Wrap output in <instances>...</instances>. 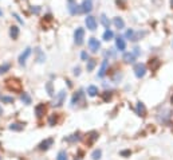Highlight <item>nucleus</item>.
Returning <instances> with one entry per match:
<instances>
[{"label": "nucleus", "mask_w": 173, "mask_h": 160, "mask_svg": "<svg viewBox=\"0 0 173 160\" xmlns=\"http://www.w3.org/2000/svg\"><path fill=\"white\" fill-rule=\"evenodd\" d=\"M1 15H3V12H1V9H0V16H1Z\"/></svg>", "instance_id": "nucleus-42"}, {"label": "nucleus", "mask_w": 173, "mask_h": 160, "mask_svg": "<svg viewBox=\"0 0 173 160\" xmlns=\"http://www.w3.org/2000/svg\"><path fill=\"white\" fill-rule=\"evenodd\" d=\"M121 155H123V156H126V155H130V151H123V152H121Z\"/></svg>", "instance_id": "nucleus-40"}, {"label": "nucleus", "mask_w": 173, "mask_h": 160, "mask_svg": "<svg viewBox=\"0 0 173 160\" xmlns=\"http://www.w3.org/2000/svg\"><path fill=\"white\" fill-rule=\"evenodd\" d=\"M82 12H90L91 9H93V3H91V0H83V3H82Z\"/></svg>", "instance_id": "nucleus-10"}, {"label": "nucleus", "mask_w": 173, "mask_h": 160, "mask_svg": "<svg viewBox=\"0 0 173 160\" xmlns=\"http://www.w3.org/2000/svg\"><path fill=\"white\" fill-rule=\"evenodd\" d=\"M46 89H47V92H48V94H50V96H54L53 84H51V82H47V85H46Z\"/></svg>", "instance_id": "nucleus-29"}, {"label": "nucleus", "mask_w": 173, "mask_h": 160, "mask_svg": "<svg viewBox=\"0 0 173 160\" xmlns=\"http://www.w3.org/2000/svg\"><path fill=\"white\" fill-rule=\"evenodd\" d=\"M32 12L34 14H39V12H40V8H39V7H35V8H34L32 7Z\"/></svg>", "instance_id": "nucleus-39"}, {"label": "nucleus", "mask_w": 173, "mask_h": 160, "mask_svg": "<svg viewBox=\"0 0 173 160\" xmlns=\"http://www.w3.org/2000/svg\"><path fill=\"white\" fill-rule=\"evenodd\" d=\"M81 58L83 59V61H87V58H89V55H87V52H85L83 51L82 54H81Z\"/></svg>", "instance_id": "nucleus-35"}, {"label": "nucleus", "mask_w": 173, "mask_h": 160, "mask_svg": "<svg viewBox=\"0 0 173 160\" xmlns=\"http://www.w3.org/2000/svg\"><path fill=\"white\" fill-rule=\"evenodd\" d=\"M9 36L12 39H18L19 36V28L16 26H11L9 27Z\"/></svg>", "instance_id": "nucleus-13"}, {"label": "nucleus", "mask_w": 173, "mask_h": 160, "mask_svg": "<svg viewBox=\"0 0 173 160\" xmlns=\"http://www.w3.org/2000/svg\"><path fill=\"white\" fill-rule=\"evenodd\" d=\"M70 1H73V0H70Z\"/></svg>", "instance_id": "nucleus-44"}, {"label": "nucleus", "mask_w": 173, "mask_h": 160, "mask_svg": "<svg viewBox=\"0 0 173 160\" xmlns=\"http://www.w3.org/2000/svg\"><path fill=\"white\" fill-rule=\"evenodd\" d=\"M7 70H9V63H6V65H3V66H0V74L6 73Z\"/></svg>", "instance_id": "nucleus-31"}, {"label": "nucleus", "mask_w": 173, "mask_h": 160, "mask_svg": "<svg viewBox=\"0 0 173 160\" xmlns=\"http://www.w3.org/2000/svg\"><path fill=\"white\" fill-rule=\"evenodd\" d=\"M101 156H102V151H101V149H95V151L91 153V159L93 160H99Z\"/></svg>", "instance_id": "nucleus-20"}, {"label": "nucleus", "mask_w": 173, "mask_h": 160, "mask_svg": "<svg viewBox=\"0 0 173 160\" xmlns=\"http://www.w3.org/2000/svg\"><path fill=\"white\" fill-rule=\"evenodd\" d=\"M22 101H23L24 104H27V105L31 104V98H30V96H28L27 93H23V94H22Z\"/></svg>", "instance_id": "nucleus-27"}, {"label": "nucleus", "mask_w": 173, "mask_h": 160, "mask_svg": "<svg viewBox=\"0 0 173 160\" xmlns=\"http://www.w3.org/2000/svg\"><path fill=\"white\" fill-rule=\"evenodd\" d=\"M85 23H86V27H87L90 31H94V30L97 28V20H95L94 16H87L85 19Z\"/></svg>", "instance_id": "nucleus-5"}, {"label": "nucleus", "mask_w": 173, "mask_h": 160, "mask_svg": "<svg viewBox=\"0 0 173 160\" xmlns=\"http://www.w3.org/2000/svg\"><path fill=\"white\" fill-rule=\"evenodd\" d=\"M95 65H97V62H95V59H89L87 61V71H93L94 67H95Z\"/></svg>", "instance_id": "nucleus-22"}, {"label": "nucleus", "mask_w": 173, "mask_h": 160, "mask_svg": "<svg viewBox=\"0 0 173 160\" xmlns=\"http://www.w3.org/2000/svg\"><path fill=\"white\" fill-rule=\"evenodd\" d=\"M87 93L90 97H95L98 94V87L97 86H94V85H91V86L87 87Z\"/></svg>", "instance_id": "nucleus-17"}, {"label": "nucleus", "mask_w": 173, "mask_h": 160, "mask_svg": "<svg viewBox=\"0 0 173 160\" xmlns=\"http://www.w3.org/2000/svg\"><path fill=\"white\" fill-rule=\"evenodd\" d=\"M74 74H75V76H79L81 74V67L79 66H76L75 69H74Z\"/></svg>", "instance_id": "nucleus-34"}, {"label": "nucleus", "mask_w": 173, "mask_h": 160, "mask_svg": "<svg viewBox=\"0 0 173 160\" xmlns=\"http://www.w3.org/2000/svg\"><path fill=\"white\" fill-rule=\"evenodd\" d=\"M83 39H85V30L82 27H78L75 30V32H74V41H75V43L78 46H81L83 43Z\"/></svg>", "instance_id": "nucleus-2"}, {"label": "nucleus", "mask_w": 173, "mask_h": 160, "mask_svg": "<svg viewBox=\"0 0 173 160\" xmlns=\"http://www.w3.org/2000/svg\"><path fill=\"white\" fill-rule=\"evenodd\" d=\"M170 4H172V7H173V0H170Z\"/></svg>", "instance_id": "nucleus-41"}, {"label": "nucleus", "mask_w": 173, "mask_h": 160, "mask_svg": "<svg viewBox=\"0 0 173 160\" xmlns=\"http://www.w3.org/2000/svg\"><path fill=\"white\" fill-rule=\"evenodd\" d=\"M107 66H109V63H107V61H103L102 62V65H101V69H99V71H98V77H101L102 78L103 76L106 74V71H107Z\"/></svg>", "instance_id": "nucleus-12"}, {"label": "nucleus", "mask_w": 173, "mask_h": 160, "mask_svg": "<svg viewBox=\"0 0 173 160\" xmlns=\"http://www.w3.org/2000/svg\"><path fill=\"white\" fill-rule=\"evenodd\" d=\"M81 97H82V92H78V93H76L75 96L73 97V100H71V104H73V105L78 104V101L81 100Z\"/></svg>", "instance_id": "nucleus-24"}, {"label": "nucleus", "mask_w": 173, "mask_h": 160, "mask_svg": "<svg viewBox=\"0 0 173 160\" xmlns=\"http://www.w3.org/2000/svg\"><path fill=\"white\" fill-rule=\"evenodd\" d=\"M114 26L117 27L118 30H122L123 27H125V22L122 20V17H120V16H117V17H114Z\"/></svg>", "instance_id": "nucleus-14"}, {"label": "nucleus", "mask_w": 173, "mask_h": 160, "mask_svg": "<svg viewBox=\"0 0 173 160\" xmlns=\"http://www.w3.org/2000/svg\"><path fill=\"white\" fill-rule=\"evenodd\" d=\"M123 61L126 62V63H133L136 61V55L133 52H125L123 54Z\"/></svg>", "instance_id": "nucleus-11"}, {"label": "nucleus", "mask_w": 173, "mask_h": 160, "mask_svg": "<svg viewBox=\"0 0 173 160\" xmlns=\"http://www.w3.org/2000/svg\"><path fill=\"white\" fill-rule=\"evenodd\" d=\"M12 15H14V17H16V20H18L19 23H22V24H23V20H22L20 17H19V15H18V14H15V12H14V14H12Z\"/></svg>", "instance_id": "nucleus-36"}, {"label": "nucleus", "mask_w": 173, "mask_h": 160, "mask_svg": "<svg viewBox=\"0 0 173 160\" xmlns=\"http://www.w3.org/2000/svg\"><path fill=\"white\" fill-rule=\"evenodd\" d=\"M110 98H112V93H110V92H105V94H103V100L107 101V100H110Z\"/></svg>", "instance_id": "nucleus-32"}, {"label": "nucleus", "mask_w": 173, "mask_h": 160, "mask_svg": "<svg viewBox=\"0 0 173 160\" xmlns=\"http://www.w3.org/2000/svg\"><path fill=\"white\" fill-rule=\"evenodd\" d=\"M7 87H8L9 90H14V92H20L22 90V84L19 79L16 78H9L7 79Z\"/></svg>", "instance_id": "nucleus-1"}, {"label": "nucleus", "mask_w": 173, "mask_h": 160, "mask_svg": "<svg viewBox=\"0 0 173 160\" xmlns=\"http://www.w3.org/2000/svg\"><path fill=\"white\" fill-rule=\"evenodd\" d=\"M23 128H24L23 124H18V122H15V124H11V125H9V129H11V131H22Z\"/></svg>", "instance_id": "nucleus-21"}, {"label": "nucleus", "mask_w": 173, "mask_h": 160, "mask_svg": "<svg viewBox=\"0 0 173 160\" xmlns=\"http://www.w3.org/2000/svg\"><path fill=\"white\" fill-rule=\"evenodd\" d=\"M134 31L133 30H128L126 31V38H129V39H132V41H134Z\"/></svg>", "instance_id": "nucleus-30"}, {"label": "nucleus", "mask_w": 173, "mask_h": 160, "mask_svg": "<svg viewBox=\"0 0 173 160\" xmlns=\"http://www.w3.org/2000/svg\"><path fill=\"white\" fill-rule=\"evenodd\" d=\"M113 36H114V34H113L112 30H106L105 32H103V41H112Z\"/></svg>", "instance_id": "nucleus-19"}, {"label": "nucleus", "mask_w": 173, "mask_h": 160, "mask_svg": "<svg viewBox=\"0 0 173 160\" xmlns=\"http://www.w3.org/2000/svg\"><path fill=\"white\" fill-rule=\"evenodd\" d=\"M172 46H173V44H172Z\"/></svg>", "instance_id": "nucleus-45"}, {"label": "nucleus", "mask_w": 173, "mask_h": 160, "mask_svg": "<svg viewBox=\"0 0 173 160\" xmlns=\"http://www.w3.org/2000/svg\"><path fill=\"white\" fill-rule=\"evenodd\" d=\"M89 47H90V50L93 52H97L98 50L101 49V43L98 39L95 38H90V41H89Z\"/></svg>", "instance_id": "nucleus-6"}, {"label": "nucleus", "mask_w": 173, "mask_h": 160, "mask_svg": "<svg viewBox=\"0 0 173 160\" xmlns=\"http://www.w3.org/2000/svg\"><path fill=\"white\" fill-rule=\"evenodd\" d=\"M137 113L142 117L146 114V109H145V105L142 102H137Z\"/></svg>", "instance_id": "nucleus-15"}, {"label": "nucleus", "mask_w": 173, "mask_h": 160, "mask_svg": "<svg viewBox=\"0 0 173 160\" xmlns=\"http://www.w3.org/2000/svg\"><path fill=\"white\" fill-rule=\"evenodd\" d=\"M68 11H70V14H73V15L81 14V12H82V7L75 4V3H70L68 4Z\"/></svg>", "instance_id": "nucleus-8"}, {"label": "nucleus", "mask_w": 173, "mask_h": 160, "mask_svg": "<svg viewBox=\"0 0 173 160\" xmlns=\"http://www.w3.org/2000/svg\"><path fill=\"white\" fill-rule=\"evenodd\" d=\"M53 143H54V140H53V139H47V140H44V141L40 144V145H39V148H40V149H48V148H50V145H51Z\"/></svg>", "instance_id": "nucleus-16"}, {"label": "nucleus", "mask_w": 173, "mask_h": 160, "mask_svg": "<svg viewBox=\"0 0 173 160\" xmlns=\"http://www.w3.org/2000/svg\"><path fill=\"white\" fill-rule=\"evenodd\" d=\"M35 112H36V116L38 117H42L44 114V112H46V108H44V105L43 104H40V105H38L35 108Z\"/></svg>", "instance_id": "nucleus-18"}, {"label": "nucleus", "mask_w": 173, "mask_h": 160, "mask_svg": "<svg viewBox=\"0 0 173 160\" xmlns=\"http://www.w3.org/2000/svg\"><path fill=\"white\" fill-rule=\"evenodd\" d=\"M30 54H31V49H30V47H27V49L24 50V51L20 54V57H19V63L23 65V66H24V65H26L27 58L30 57Z\"/></svg>", "instance_id": "nucleus-7"}, {"label": "nucleus", "mask_w": 173, "mask_h": 160, "mask_svg": "<svg viewBox=\"0 0 173 160\" xmlns=\"http://www.w3.org/2000/svg\"><path fill=\"white\" fill-rule=\"evenodd\" d=\"M115 46H117V49L120 50V51H123V50L126 49V43H125V39H123L122 36H118V38L115 39Z\"/></svg>", "instance_id": "nucleus-9"}, {"label": "nucleus", "mask_w": 173, "mask_h": 160, "mask_svg": "<svg viewBox=\"0 0 173 160\" xmlns=\"http://www.w3.org/2000/svg\"><path fill=\"white\" fill-rule=\"evenodd\" d=\"M36 52H38V62L39 63H43L44 59H46V55L40 51V49H36Z\"/></svg>", "instance_id": "nucleus-23"}, {"label": "nucleus", "mask_w": 173, "mask_h": 160, "mask_svg": "<svg viewBox=\"0 0 173 160\" xmlns=\"http://www.w3.org/2000/svg\"><path fill=\"white\" fill-rule=\"evenodd\" d=\"M133 54H134V55H136V57H137V55H140V54H141L140 49H138V47H136V49H134V52H133Z\"/></svg>", "instance_id": "nucleus-38"}, {"label": "nucleus", "mask_w": 173, "mask_h": 160, "mask_svg": "<svg viewBox=\"0 0 173 160\" xmlns=\"http://www.w3.org/2000/svg\"><path fill=\"white\" fill-rule=\"evenodd\" d=\"M56 160H67V153H66V151L59 152L58 156H56Z\"/></svg>", "instance_id": "nucleus-26"}, {"label": "nucleus", "mask_w": 173, "mask_h": 160, "mask_svg": "<svg viewBox=\"0 0 173 160\" xmlns=\"http://www.w3.org/2000/svg\"><path fill=\"white\" fill-rule=\"evenodd\" d=\"M170 101H172V104H173V96H172V98H170Z\"/></svg>", "instance_id": "nucleus-43"}, {"label": "nucleus", "mask_w": 173, "mask_h": 160, "mask_svg": "<svg viewBox=\"0 0 173 160\" xmlns=\"http://www.w3.org/2000/svg\"><path fill=\"white\" fill-rule=\"evenodd\" d=\"M101 22H102V24L106 27V30L110 27V22H109V19L106 17V15H102V16H101Z\"/></svg>", "instance_id": "nucleus-25"}, {"label": "nucleus", "mask_w": 173, "mask_h": 160, "mask_svg": "<svg viewBox=\"0 0 173 160\" xmlns=\"http://www.w3.org/2000/svg\"><path fill=\"white\" fill-rule=\"evenodd\" d=\"M159 66H160V61H159V59H153V61H150V67H152V70H156Z\"/></svg>", "instance_id": "nucleus-28"}, {"label": "nucleus", "mask_w": 173, "mask_h": 160, "mask_svg": "<svg viewBox=\"0 0 173 160\" xmlns=\"http://www.w3.org/2000/svg\"><path fill=\"white\" fill-rule=\"evenodd\" d=\"M65 98H66V92L61 90L55 96V100H54V102H53V106H56V108H58V106H62L63 102H65Z\"/></svg>", "instance_id": "nucleus-3"}, {"label": "nucleus", "mask_w": 173, "mask_h": 160, "mask_svg": "<svg viewBox=\"0 0 173 160\" xmlns=\"http://www.w3.org/2000/svg\"><path fill=\"white\" fill-rule=\"evenodd\" d=\"M145 73H146V66L144 63H137L134 66V74L137 78H142L145 76Z\"/></svg>", "instance_id": "nucleus-4"}, {"label": "nucleus", "mask_w": 173, "mask_h": 160, "mask_svg": "<svg viewBox=\"0 0 173 160\" xmlns=\"http://www.w3.org/2000/svg\"><path fill=\"white\" fill-rule=\"evenodd\" d=\"M48 122H50V125H54V122H56V119L55 117H50V120H48Z\"/></svg>", "instance_id": "nucleus-37"}, {"label": "nucleus", "mask_w": 173, "mask_h": 160, "mask_svg": "<svg viewBox=\"0 0 173 160\" xmlns=\"http://www.w3.org/2000/svg\"><path fill=\"white\" fill-rule=\"evenodd\" d=\"M1 101H4V102H14V98L12 97H1Z\"/></svg>", "instance_id": "nucleus-33"}]
</instances>
